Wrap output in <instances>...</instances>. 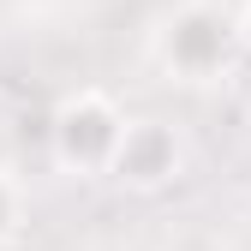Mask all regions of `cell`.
I'll list each match as a JSON object with an SVG mask.
<instances>
[{
  "label": "cell",
  "mask_w": 251,
  "mask_h": 251,
  "mask_svg": "<svg viewBox=\"0 0 251 251\" xmlns=\"http://www.w3.org/2000/svg\"><path fill=\"white\" fill-rule=\"evenodd\" d=\"M120 102L108 96V90H72L66 102L54 108L48 120V138H54V155H60V168H72V174H108L114 162V144H120Z\"/></svg>",
  "instance_id": "1"
},
{
  "label": "cell",
  "mask_w": 251,
  "mask_h": 251,
  "mask_svg": "<svg viewBox=\"0 0 251 251\" xmlns=\"http://www.w3.org/2000/svg\"><path fill=\"white\" fill-rule=\"evenodd\" d=\"M162 60L168 72L185 78V84H209L233 66V24L222 6H209V0H192V6H179L168 24H162Z\"/></svg>",
  "instance_id": "2"
},
{
  "label": "cell",
  "mask_w": 251,
  "mask_h": 251,
  "mask_svg": "<svg viewBox=\"0 0 251 251\" xmlns=\"http://www.w3.org/2000/svg\"><path fill=\"white\" fill-rule=\"evenodd\" d=\"M108 174L132 192H155L179 174V132L168 120H126L120 126V144H114V162Z\"/></svg>",
  "instance_id": "3"
},
{
  "label": "cell",
  "mask_w": 251,
  "mask_h": 251,
  "mask_svg": "<svg viewBox=\"0 0 251 251\" xmlns=\"http://www.w3.org/2000/svg\"><path fill=\"white\" fill-rule=\"evenodd\" d=\"M24 209H30V203H24V185H18L12 174H0V245L24 227Z\"/></svg>",
  "instance_id": "4"
},
{
  "label": "cell",
  "mask_w": 251,
  "mask_h": 251,
  "mask_svg": "<svg viewBox=\"0 0 251 251\" xmlns=\"http://www.w3.org/2000/svg\"><path fill=\"white\" fill-rule=\"evenodd\" d=\"M245 30H251V18H245Z\"/></svg>",
  "instance_id": "5"
}]
</instances>
